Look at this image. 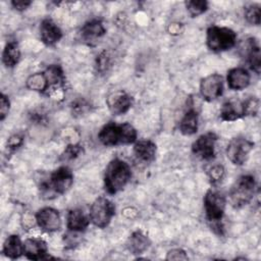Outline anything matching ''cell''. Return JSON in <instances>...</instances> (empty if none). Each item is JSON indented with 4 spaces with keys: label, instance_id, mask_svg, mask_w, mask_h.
I'll return each instance as SVG.
<instances>
[{
    "label": "cell",
    "instance_id": "6da1fadb",
    "mask_svg": "<svg viewBox=\"0 0 261 261\" xmlns=\"http://www.w3.org/2000/svg\"><path fill=\"white\" fill-rule=\"evenodd\" d=\"M137 129L128 122L115 123L110 121L102 126L98 134L100 143L106 147L130 145L137 142Z\"/></svg>",
    "mask_w": 261,
    "mask_h": 261
},
{
    "label": "cell",
    "instance_id": "7a4b0ae2",
    "mask_svg": "<svg viewBox=\"0 0 261 261\" xmlns=\"http://www.w3.org/2000/svg\"><path fill=\"white\" fill-rule=\"evenodd\" d=\"M132 177V169L122 159H112L104 171V189L109 195H115L122 191Z\"/></svg>",
    "mask_w": 261,
    "mask_h": 261
},
{
    "label": "cell",
    "instance_id": "3957f363",
    "mask_svg": "<svg viewBox=\"0 0 261 261\" xmlns=\"http://www.w3.org/2000/svg\"><path fill=\"white\" fill-rule=\"evenodd\" d=\"M207 220L211 223V229L217 234L223 233L222 218L226 206L225 196L215 190H208L203 199Z\"/></svg>",
    "mask_w": 261,
    "mask_h": 261
},
{
    "label": "cell",
    "instance_id": "277c9868",
    "mask_svg": "<svg viewBox=\"0 0 261 261\" xmlns=\"http://www.w3.org/2000/svg\"><path fill=\"white\" fill-rule=\"evenodd\" d=\"M256 191V180L252 174H243L233 182L230 188L228 199L233 208H242L248 205Z\"/></svg>",
    "mask_w": 261,
    "mask_h": 261
},
{
    "label": "cell",
    "instance_id": "5b68a950",
    "mask_svg": "<svg viewBox=\"0 0 261 261\" xmlns=\"http://www.w3.org/2000/svg\"><path fill=\"white\" fill-rule=\"evenodd\" d=\"M237 33L226 27L211 25L206 32V45L213 52H223L234 47Z\"/></svg>",
    "mask_w": 261,
    "mask_h": 261
},
{
    "label": "cell",
    "instance_id": "8992f818",
    "mask_svg": "<svg viewBox=\"0 0 261 261\" xmlns=\"http://www.w3.org/2000/svg\"><path fill=\"white\" fill-rule=\"evenodd\" d=\"M114 215L115 206L109 199L105 197H98L90 207V220L99 228L107 227Z\"/></svg>",
    "mask_w": 261,
    "mask_h": 261
},
{
    "label": "cell",
    "instance_id": "52a82bcc",
    "mask_svg": "<svg viewBox=\"0 0 261 261\" xmlns=\"http://www.w3.org/2000/svg\"><path fill=\"white\" fill-rule=\"evenodd\" d=\"M254 142L245 137H236L229 141L226 147V156L232 164L243 165L254 149Z\"/></svg>",
    "mask_w": 261,
    "mask_h": 261
},
{
    "label": "cell",
    "instance_id": "ba28073f",
    "mask_svg": "<svg viewBox=\"0 0 261 261\" xmlns=\"http://www.w3.org/2000/svg\"><path fill=\"white\" fill-rule=\"evenodd\" d=\"M218 137L213 132H207L192 144V152L202 160H212L215 157V145Z\"/></svg>",
    "mask_w": 261,
    "mask_h": 261
},
{
    "label": "cell",
    "instance_id": "9c48e42d",
    "mask_svg": "<svg viewBox=\"0 0 261 261\" xmlns=\"http://www.w3.org/2000/svg\"><path fill=\"white\" fill-rule=\"evenodd\" d=\"M48 181L55 195H63L73 184V173L67 166H60L48 176Z\"/></svg>",
    "mask_w": 261,
    "mask_h": 261
},
{
    "label": "cell",
    "instance_id": "30bf717a",
    "mask_svg": "<svg viewBox=\"0 0 261 261\" xmlns=\"http://www.w3.org/2000/svg\"><path fill=\"white\" fill-rule=\"evenodd\" d=\"M37 225L45 232H55L61 227V217L58 210L52 207H43L35 215Z\"/></svg>",
    "mask_w": 261,
    "mask_h": 261
},
{
    "label": "cell",
    "instance_id": "8fae6325",
    "mask_svg": "<svg viewBox=\"0 0 261 261\" xmlns=\"http://www.w3.org/2000/svg\"><path fill=\"white\" fill-rule=\"evenodd\" d=\"M223 77L219 73H211L201 80L200 94L204 100L211 102L222 95Z\"/></svg>",
    "mask_w": 261,
    "mask_h": 261
},
{
    "label": "cell",
    "instance_id": "7c38bea8",
    "mask_svg": "<svg viewBox=\"0 0 261 261\" xmlns=\"http://www.w3.org/2000/svg\"><path fill=\"white\" fill-rule=\"evenodd\" d=\"M106 104L113 115H122L132 108L134 98L125 91L117 90L107 96Z\"/></svg>",
    "mask_w": 261,
    "mask_h": 261
},
{
    "label": "cell",
    "instance_id": "4fadbf2b",
    "mask_svg": "<svg viewBox=\"0 0 261 261\" xmlns=\"http://www.w3.org/2000/svg\"><path fill=\"white\" fill-rule=\"evenodd\" d=\"M23 255L30 260H45L52 256L48 253L47 243L41 238H28L22 242Z\"/></svg>",
    "mask_w": 261,
    "mask_h": 261
},
{
    "label": "cell",
    "instance_id": "5bb4252c",
    "mask_svg": "<svg viewBox=\"0 0 261 261\" xmlns=\"http://www.w3.org/2000/svg\"><path fill=\"white\" fill-rule=\"evenodd\" d=\"M242 52L250 68L254 72L259 74L261 69V53H260L259 44L256 41V39L255 38L247 39L245 44L242 47Z\"/></svg>",
    "mask_w": 261,
    "mask_h": 261
},
{
    "label": "cell",
    "instance_id": "9a60e30c",
    "mask_svg": "<svg viewBox=\"0 0 261 261\" xmlns=\"http://www.w3.org/2000/svg\"><path fill=\"white\" fill-rule=\"evenodd\" d=\"M40 39L46 46H54L62 38L61 29L51 19L44 18L40 23Z\"/></svg>",
    "mask_w": 261,
    "mask_h": 261
},
{
    "label": "cell",
    "instance_id": "2e32d148",
    "mask_svg": "<svg viewBox=\"0 0 261 261\" xmlns=\"http://www.w3.org/2000/svg\"><path fill=\"white\" fill-rule=\"evenodd\" d=\"M90 216L81 208H72L66 215V227L68 231L82 232L86 230L90 224Z\"/></svg>",
    "mask_w": 261,
    "mask_h": 261
},
{
    "label": "cell",
    "instance_id": "e0dca14e",
    "mask_svg": "<svg viewBox=\"0 0 261 261\" xmlns=\"http://www.w3.org/2000/svg\"><path fill=\"white\" fill-rule=\"evenodd\" d=\"M106 34V28L103 21L99 18H92L84 23L81 28L80 35L87 43H92L100 39Z\"/></svg>",
    "mask_w": 261,
    "mask_h": 261
},
{
    "label": "cell",
    "instance_id": "ac0fdd59",
    "mask_svg": "<svg viewBox=\"0 0 261 261\" xmlns=\"http://www.w3.org/2000/svg\"><path fill=\"white\" fill-rule=\"evenodd\" d=\"M226 82L228 88L234 91L246 89L251 82V75L245 67H233L227 71Z\"/></svg>",
    "mask_w": 261,
    "mask_h": 261
},
{
    "label": "cell",
    "instance_id": "d6986e66",
    "mask_svg": "<svg viewBox=\"0 0 261 261\" xmlns=\"http://www.w3.org/2000/svg\"><path fill=\"white\" fill-rule=\"evenodd\" d=\"M157 147L156 144L151 140H139L134 145V155L137 160L144 162V163H150L155 159L156 156Z\"/></svg>",
    "mask_w": 261,
    "mask_h": 261
},
{
    "label": "cell",
    "instance_id": "ffe728a7",
    "mask_svg": "<svg viewBox=\"0 0 261 261\" xmlns=\"http://www.w3.org/2000/svg\"><path fill=\"white\" fill-rule=\"evenodd\" d=\"M151 241L149 237L140 229L133 231L126 242L127 250L134 255L143 254L145 251L149 249Z\"/></svg>",
    "mask_w": 261,
    "mask_h": 261
},
{
    "label": "cell",
    "instance_id": "44dd1931",
    "mask_svg": "<svg viewBox=\"0 0 261 261\" xmlns=\"http://www.w3.org/2000/svg\"><path fill=\"white\" fill-rule=\"evenodd\" d=\"M219 116L223 121H234L244 117L243 101L231 99L224 102L220 109Z\"/></svg>",
    "mask_w": 261,
    "mask_h": 261
},
{
    "label": "cell",
    "instance_id": "7402d4cb",
    "mask_svg": "<svg viewBox=\"0 0 261 261\" xmlns=\"http://www.w3.org/2000/svg\"><path fill=\"white\" fill-rule=\"evenodd\" d=\"M199 114L194 108H190L179 121V132L184 136H192L198 132Z\"/></svg>",
    "mask_w": 261,
    "mask_h": 261
},
{
    "label": "cell",
    "instance_id": "603a6c76",
    "mask_svg": "<svg viewBox=\"0 0 261 261\" xmlns=\"http://www.w3.org/2000/svg\"><path fill=\"white\" fill-rule=\"evenodd\" d=\"M2 253L9 259H17L23 254L22 242L17 234H10L6 238L2 246Z\"/></svg>",
    "mask_w": 261,
    "mask_h": 261
},
{
    "label": "cell",
    "instance_id": "cb8c5ba5",
    "mask_svg": "<svg viewBox=\"0 0 261 261\" xmlns=\"http://www.w3.org/2000/svg\"><path fill=\"white\" fill-rule=\"evenodd\" d=\"M20 59V49L16 41L6 43L2 52V62L7 68L14 67Z\"/></svg>",
    "mask_w": 261,
    "mask_h": 261
},
{
    "label": "cell",
    "instance_id": "d4e9b609",
    "mask_svg": "<svg viewBox=\"0 0 261 261\" xmlns=\"http://www.w3.org/2000/svg\"><path fill=\"white\" fill-rule=\"evenodd\" d=\"M44 74L47 79L49 90L53 88H61L65 83V74L63 68L59 64H51L45 68Z\"/></svg>",
    "mask_w": 261,
    "mask_h": 261
},
{
    "label": "cell",
    "instance_id": "484cf974",
    "mask_svg": "<svg viewBox=\"0 0 261 261\" xmlns=\"http://www.w3.org/2000/svg\"><path fill=\"white\" fill-rule=\"evenodd\" d=\"M25 87L29 90L39 92V93L47 92L49 90V85L44 74V71L35 72L29 75V77L25 81Z\"/></svg>",
    "mask_w": 261,
    "mask_h": 261
},
{
    "label": "cell",
    "instance_id": "4316f807",
    "mask_svg": "<svg viewBox=\"0 0 261 261\" xmlns=\"http://www.w3.org/2000/svg\"><path fill=\"white\" fill-rule=\"evenodd\" d=\"M185 5L192 17H197L208 9V2L205 0H190L186 1Z\"/></svg>",
    "mask_w": 261,
    "mask_h": 261
},
{
    "label": "cell",
    "instance_id": "83f0119b",
    "mask_svg": "<svg viewBox=\"0 0 261 261\" xmlns=\"http://www.w3.org/2000/svg\"><path fill=\"white\" fill-rule=\"evenodd\" d=\"M245 19L254 25L260 24V5L258 3L249 4L244 8Z\"/></svg>",
    "mask_w": 261,
    "mask_h": 261
},
{
    "label": "cell",
    "instance_id": "f1b7e54d",
    "mask_svg": "<svg viewBox=\"0 0 261 261\" xmlns=\"http://www.w3.org/2000/svg\"><path fill=\"white\" fill-rule=\"evenodd\" d=\"M259 99L255 96L249 97L243 101L244 116H255L259 111Z\"/></svg>",
    "mask_w": 261,
    "mask_h": 261
},
{
    "label": "cell",
    "instance_id": "f546056e",
    "mask_svg": "<svg viewBox=\"0 0 261 261\" xmlns=\"http://www.w3.org/2000/svg\"><path fill=\"white\" fill-rule=\"evenodd\" d=\"M84 153V148L80 144H69L65 147L63 153L61 154V159L64 161L72 160Z\"/></svg>",
    "mask_w": 261,
    "mask_h": 261
},
{
    "label": "cell",
    "instance_id": "4dcf8cb0",
    "mask_svg": "<svg viewBox=\"0 0 261 261\" xmlns=\"http://www.w3.org/2000/svg\"><path fill=\"white\" fill-rule=\"evenodd\" d=\"M90 110L89 103L84 99H79L71 104L72 115H83Z\"/></svg>",
    "mask_w": 261,
    "mask_h": 261
},
{
    "label": "cell",
    "instance_id": "1f68e13d",
    "mask_svg": "<svg viewBox=\"0 0 261 261\" xmlns=\"http://www.w3.org/2000/svg\"><path fill=\"white\" fill-rule=\"evenodd\" d=\"M224 175V167L221 164H215L208 170V176L212 184L218 182Z\"/></svg>",
    "mask_w": 261,
    "mask_h": 261
},
{
    "label": "cell",
    "instance_id": "d6a6232c",
    "mask_svg": "<svg viewBox=\"0 0 261 261\" xmlns=\"http://www.w3.org/2000/svg\"><path fill=\"white\" fill-rule=\"evenodd\" d=\"M10 110V100L4 93L0 95V120L3 121Z\"/></svg>",
    "mask_w": 261,
    "mask_h": 261
},
{
    "label": "cell",
    "instance_id": "836d02e7",
    "mask_svg": "<svg viewBox=\"0 0 261 261\" xmlns=\"http://www.w3.org/2000/svg\"><path fill=\"white\" fill-rule=\"evenodd\" d=\"M23 144V136L20 134H14L7 140V148L9 151L17 150Z\"/></svg>",
    "mask_w": 261,
    "mask_h": 261
},
{
    "label": "cell",
    "instance_id": "e575fe53",
    "mask_svg": "<svg viewBox=\"0 0 261 261\" xmlns=\"http://www.w3.org/2000/svg\"><path fill=\"white\" fill-rule=\"evenodd\" d=\"M165 259L166 260H188L189 257L185 250L180 248H175L167 252Z\"/></svg>",
    "mask_w": 261,
    "mask_h": 261
},
{
    "label": "cell",
    "instance_id": "d590c367",
    "mask_svg": "<svg viewBox=\"0 0 261 261\" xmlns=\"http://www.w3.org/2000/svg\"><path fill=\"white\" fill-rule=\"evenodd\" d=\"M109 65V56L107 52H102L97 58V68L99 71H103Z\"/></svg>",
    "mask_w": 261,
    "mask_h": 261
},
{
    "label": "cell",
    "instance_id": "8d00e7d4",
    "mask_svg": "<svg viewBox=\"0 0 261 261\" xmlns=\"http://www.w3.org/2000/svg\"><path fill=\"white\" fill-rule=\"evenodd\" d=\"M10 4L15 10L23 11L32 4V1H30V0H13L10 2Z\"/></svg>",
    "mask_w": 261,
    "mask_h": 261
}]
</instances>
